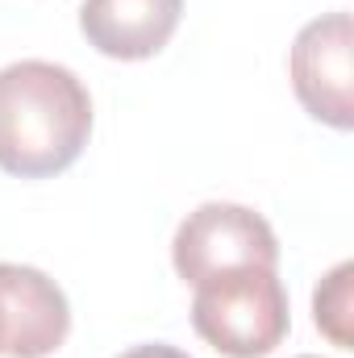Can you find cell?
<instances>
[{
	"label": "cell",
	"instance_id": "obj_1",
	"mask_svg": "<svg viewBox=\"0 0 354 358\" xmlns=\"http://www.w3.org/2000/svg\"><path fill=\"white\" fill-rule=\"evenodd\" d=\"M92 96L76 71L21 59L0 71V171L17 179L63 176L88 146Z\"/></svg>",
	"mask_w": 354,
	"mask_h": 358
},
{
	"label": "cell",
	"instance_id": "obj_2",
	"mask_svg": "<svg viewBox=\"0 0 354 358\" xmlns=\"http://www.w3.org/2000/svg\"><path fill=\"white\" fill-rule=\"evenodd\" d=\"M192 329L225 358L271 355L288 329V292L275 267H234L196 283Z\"/></svg>",
	"mask_w": 354,
	"mask_h": 358
},
{
	"label": "cell",
	"instance_id": "obj_3",
	"mask_svg": "<svg viewBox=\"0 0 354 358\" xmlns=\"http://www.w3.org/2000/svg\"><path fill=\"white\" fill-rule=\"evenodd\" d=\"M171 263L183 283H204L208 275L234 267H275L279 242L275 229L246 204L208 200L196 213H187L171 242Z\"/></svg>",
	"mask_w": 354,
	"mask_h": 358
},
{
	"label": "cell",
	"instance_id": "obj_4",
	"mask_svg": "<svg viewBox=\"0 0 354 358\" xmlns=\"http://www.w3.org/2000/svg\"><path fill=\"white\" fill-rule=\"evenodd\" d=\"M292 88L309 117L334 129L354 125V25L351 13L309 21L292 42Z\"/></svg>",
	"mask_w": 354,
	"mask_h": 358
},
{
	"label": "cell",
	"instance_id": "obj_5",
	"mask_svg": "<svg viewBox=\"0 0 354 358\" xmlns=\"http://www.w3.org/2000/svg\"><path fill=\"white\" fill-rule=\"evenodd\" d=\"M71 334L63 287L38 267L0 263V355L46 358Z\"/></svg>",
	"mask_w": 354,
	"mask_h": 358
},
{
	"label": "cell",
	"instance_id": "obj_6",
	"mask_svg": "<svg viewBox=\"0 0 354 358\" xmlns=\"http://www.w3.org/2000/svg\"><path fill=\"white\" fill-rule=\"evenodd\" d=\"M179 17L183 0H84L80 29L104 59L138 63L171 42Z\"/></svg>",
	"mask_w": 354,
	"mask_h": 358
},
{
	"label": "cell",
	"instance_id": "obj_7",
	"mask_svg": "<svg viewBox=\"0 0 354 358\" xmlns=\"http://www.w3.org/2000/svg\"><path fill=\"white\" fill-rule=\"evenodd\" d=\"M351 275H354L351 263H338V267L321 279V287L313 292L317 329H321L334 346H342V350L354 346V334H351Z\"/></svg>",
	"mask_w": 354,
	"mask_h": 358
},
{
	"label": "cell",
	"instance_id": "obj_8",
	"mask_svg": "<svg viewBox=\"0 0 354 358\" xmlns=\"http://www.w3.org/2000/svg\"><path fill=\"white\" fill-rule=\"evenodd\" d=\"M117 358H192V355H183L176 346H163V342H150V346H134V350H125Z\"/></svg>",
	"mask_w": 354,
	"mask_h": 358
},
{
	"label": "cell",
	"instance_id": "obj_9",
	"mask_svg": "<svg viewBox=\"0 0 354 358\" xmlns=\"http://www.w3.org/2000/svg\"><path fill=\"white\" fill-rule=\"evenodd\" d=\"M300 358H313V355H300Z\"/></svg>",
	"mask_w": 354,
	"mask_h": 358
}]
</instances>
